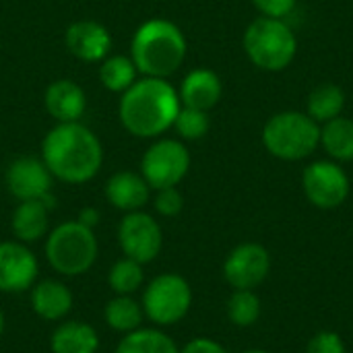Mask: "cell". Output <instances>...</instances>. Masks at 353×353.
Here are the masks:
<instances>
[{
	"label": "cell",
	"mask_w": 353,
	"mask_h": 353,
	"mask_svg": "<svg viewBox=\"0 0 353 353\" xmlns=\"http://www.w3.org/2000/svg\"><path fill=\"white\" fill-rule=\"evenodd\" d=\"M41 161L54 180L85 184L103 165V147L95 132L81 122H60L41 141Z\"/></svg>",
	"instance_id": "cell-1"
},
{
	"label": "cell",
	"mask_w": 353,
	"mask_h": 353,
	"mask_svg": "<svg viewBox=\"0 0 353 353\" xmlns=\"http://www.w3.org/2000/svg\"><path fill=\"white\" fill-rule=\"evenodd\" d=\"M180 108L178 89L168 79L143 77L122 93L118 114L132 137L157 139L174 126Z\"/></svg>",
	"instance_id": "cell-2"
},
{
	"label": "cell",
	"mask_w": 353,
	"mask_h": 353,
	"mask_svg": "<svg viewBox=\"0 0 353 353\" xmlns=\"http://www.w3.org/2000/svg\"><path fill=\"white\" fill-rule=\"evenodd\" d=\"M186 37L182 29L168 19H149L132 35L130 58L143 77L168 79L186 58Z\"/></svg>",
	"instance_id": "cell-3"
},
{
	"label": "cell",
	"mask_w": 353,
	"mask_h": 353,
	"mask_svg": "<svg viewBox=\"0 0 353 353\" xmlns=\"http://www.w3.org/2000/svg\"><path fill=\"white\" fill-rule=\"evenodd\" d=\"M43 254L48 265L62 277H79L91 271L99 256L95 230L81 221H64L48 232Z\"/></svg>",
	"instance_id": "cell-4"
},
{
	"label": "cell",
	"mask_w": 353,
	"mask_h": 353,
	"mask_svg": "<svg viewBox=\"0 0 353 353\" xmlns=\"http://www.w3.org/2000/svg\"><path fill=\"white\" fill-rule=\"evenodd\" d=\"M242 46L248 60L267 72L285 70L298 54V39L285 19H254L244 31Z\"/></svg>",
	"instance_id": "cell-5"
},
{
	"label": "cell",
	"mask_w": 353,
	"mask_h": 353,
	"mask_svg": "<svg viewBox=\"0 0 353 353\" xmlns=\"http://www.w3.org/2000/svg\"><path fill=\"white\" fill-rule=\"evenodd\" d=\"M265 149L281 161H300L321 147V124L306 112H279L263 128Z\"/></svg>",
	"instance_id": "cell-6"
},
{
	"label": "cell",
	"mask_w": 353,
	"mask_h": 353,
	"mask_svg": "<svg viewBox=\"0 0 353 353\" xmlns=\"http://www.w3.org/2000/svg\"><path fill=\"white\" fill-rule=\"evenodd\" d=\"M141 306L155 327H174L190 312L192 288L178 273H161L143 288Z\"/></svg>",
	"instance_id": "cell-7"
},
{
	"label": "cell",
	"mask_w": 353,
	"mask_h": 353,
	"mask_svg": "<svg viewBox=\"0 0 353 353\" xmlns=\"http://www.w3.org/2000/svg\"><path fill=\"white\" fill-rule=\"evenodd\" d=\"M190 170V153L182 141L159 139L155 141L141 159V176L151 190L178 186Z\"/></svg>",
	"instance_id": "cell-8"
},
{
	"label": "cell",
	"mask_w": 353,
	"mask_h": 353,
	"mask_svg": "<svg viewBox=\"0 0 353 353\" xmlns=\"http://www.w3.org/2000/svg\"><path fill=\"white\" fill-rule=\"evenodd\" d=\"M350 178L333 159H319L306 165L302 174V190L306 199L323 211L341 207L350 196Z\"/></svg>",
	"instance_id": "cell-9"
},
{
	"label": "cell",
	"mask_w": 353,
	"mask_h": 353,
	"mask_svg": "<svg viewBox=\"0 0 353 353\" xmlns=\"http://www.w3.org/2000/svg\"><path fill=\"white\" fill-rule=\"evenodd\" d=\"M118 244L126 259H132L141 265L153 263L163 248L161 225L143 209L126 213L118 225Z\"/></svg>",
	"instance_id": "cell-10"
},
{
	"label": "cell",
	"mask_w": 353,
	"mask_h": 353,
	"mask_svg": "<svg viewBox=\"0 0 353 353\" xmlns=\"http://www.w3.org/2000/svg\"><path fill=\"white\" fill-rule=\"evenodd\" d=\"M271 271V254L263 244H238L223 261V279L234 290L259 288Z\"/></svg>",
	"instance_id": "cell-11"
},
{
	"label": "cell",
	"mask_w": 353,
	"mask_h": 353,
	"mask_svg": "<svg viewBox=\"0 0 353 353\" xmlns=\"http://www.w3.org/2000/svg\"><path fill=\"white\" fill-rule=\"evenodd\" d=\"M39 263L33 250L19 242H0V294H23L37 283Z\"/></svg>",
	"instance_id": "cell-12"
},
{
	"label": "cell",
	"mask_w": 353,
	"mask_h": 353,
	"mask_svg": "<svg viewBox=\"0 0 353 353\" xmlns=\"http://www.w3.org/2000/svg\"><path fill=\"white\" fill-rule=\"evenodd\" d=\"M52 174L41 157L23 155L6 168V188L10 196L21 201H37L52 194Z\"/></svg>",
	"instance_id": "cell-13"
},
{
	"label": "cell",
	"mask_w": 353,
	"mask_h": 353,
	"mask_svg": "<svg viewBox=\"0 0 353 353\" xmlns=\"http://www.w3.org/2000/svg\"><path fill=\"white\" fill-rule=\"evenodd\" d=\"M64 43L74 58L83 62H99L108 58L112 50V35L101 23L83 19V21H74L66 29Z\"/></svg>",
	"instance_id": "cell-14"
},
{
	"label": "cell",
	"mask_w": 353,
	"mask_h": 353,
	"mask_svg": "<svg viewBox=\"0 0 353 353\" xmlns=\"http://www.w3.org/2000/svg\"><path fill=\"white\" fill-rule=\"evenodd\" d=\"M54 209L52 194L37 201H21L10 217V230L14 240L23 244H35L46 240L50 232V211Z\"/></svg>",
	"instance_id": "cell-15"
},
{
	"label": "cell",
	"mask_w": 353,
	"mask_h": 353,
	"mask_svg": "<svg viewBox=\"0 0 353 353\" xmlns=\"http://www.w3.org/2000/svg\"><path fill=\"white\" fill-rule=\"evenodd\" d=\"M29 302H31V310L48 323H60L64 321L72 306H74V296L68 290L66 283L58 281V279H43L37 281L31 290Z\"/></svg>",
	"instance_id": "cell-16"
},
{
	"label": "cell",
	"mask_w": 353,
	"mask_h": 353,
	"mask_svg": "<svg viewBox=\"0 0 353 353\" xmlns=\"http://www.w3.org/2000/svg\"><path fill=\"white\" fill-rule=\"evenodd\" d=\"M46 112L60 122H79L87 110V95L81 85L70 79H58L43 93Z\"/></svg>",
	"instance_id": "cell-17"
},
{
	"label": "cell",
	"mask_w": 353,
	"mask_h": 353,
	"mask_svg": "<svg viewBox=\"0 0 353 353\" xmlns=\"http://www.w3.org/2000/svg\"><path fill=\"white\" fill-rule=\"evenodd\" d=\"M178 95H180V103L184 108L211 112L223 95V83L215 70L194 68L184 77V81L178 89Z\"/></svg>",
	"instance_id": "cell-18"
},
{
	"label": "cell",
	"mask_w": 353,
	"mask_h": 353,
	"mask_svg": "<svg viewBox=\"0 0 353 353\" xmlns=\"http://www.w3.org/2000/svg\"><path fill=\"white\" fill-rule=\"evenodd\" d=\"M105 199L118 211H141L151 199V186L141 174L124 170L110 176V180L105 182Z\"/></svg>",
	"instance_id": "cell-19"
},
{
	"label": "cell",
	"mask_w": 353,
	"mask_h": 353,
	"mask_svg": "<svg viewBox=\"0 0 353 353\" xmlns=\"http://www.w3.org/2000/svg\"><path fill=\"white\" fill-rule=\"evenodd\" d=\"M52 353H97L99 335L97 331L81 321L60 323L50 337Z\"/></svg>",
	"instance_id": "cell-20"
},
{
	"label": "cell",
	"mask_w": 353,
	"mask_h": 353,
	"mask_svg": "<svg viewBox=\"0 0 353 353\" xmlns=\"http://www.w3.org/2000/svg\"><path fill=\"white\" fill-rule=\"evenodd\" d=\"M114 353H180V347L159 327H141L126 333Z\"/></svg>",
	"instance_id": "cell-21"
},
{
	"label": "cell",
	"mask_w": 353,
	"mask_h": 353,
	"mask_svg": "<svg viewBox=\"0 0 353 353\" xmlns=\"http://www.w3.org/2000/svg\"><path fill=\"white\" fill-rule=\"evenodd\" d=\"M321 147L337 161H353V120L337 116L321 126Z\"/></svg>",
	"instance_id": "cell-22"
},
{
	"label": "cell",
	"mask_w": 353,
	"mask_h": 353,
	"mask_svg": "<svg viewBox=\"0 0 353 353\" xmlns=\"http://www.w3.org/2000/svg\"><path fill=\"white\" fill-rule=\"evenodd\" d=\"M345 108V93L341 87L333 85V83H321L319 87H314L306 99V114L319 122L321 126L337 116L343 114Z\"/></svg>",
	"instance_id": "cell-23"
},
{
	"label": "cell",
	"mask_w": 353,
	"mask_h": 353,
	"mask_svg": "<svg viewBox=\"0 0 353 353\" xmlns=\"http://www.w3.org/2000/svg\"><path fill=\"white\" fill-rule=\"evenodd\" d=\"M103 321L112 331L126 335L143 327L145 312L141 302H137L132 296H114L103 308Z\"/></svg>",
	"instance_id": "cell-24"
},
{
	"label": "cell",
	"mask_w": 353,
	"mask_h": 353,
	"mask_svg": "<svg viewBox=\"0 0 353 353\" xmlns=\"http://www.w3.org/2000/svg\"><path fill=\"white\" fill-rule=\"evenodd\" d=\"M137 74H139V70H137L132 58L122 56V54L103 58L101 66H99V81L112 93H124L137 81Z\"/></svg>",
	"instance_id": "cell-25"
},
{
	"label": "cell",
	"mask_w": 353,
	"mask_h": 353,
	"mask_svg": "<svg viewBox=\"0 0 353 353\" xmlns=\"http://www.w3.org/2000/svg\"><path fill=\"white\" fill-rule=\"evenodd\" d=\"M145 283L143 265L132 259H120L116 261L108 271V285L114 292V296H134Z\"/></svg>",
	"instance_id": "cell-26"
},
{
	"label": "cell",
	"mask_w": 353,
	"mask_h": 353,
	"mask_svg": "<svg viewBox=\"0 0 353 353\" xmlns=\"http://www.w3.org/2000/svg\"><path fill=\"white\" fill-rule=\"evenodd\" d=\"M225 310L232 325L240 329L252 327L261 319V298L252 290H234Z\"/></svg>",
	"instance_id": "cell-27"
},
{
	"label": "cell",
	"mask_w": 353,
	"mask_h": 353,
	"mask_svg": "<svg viewBox=\"0 0 353 353\" xmlns=\"http://www.w3.org/2000/svg\"><path fill=\"white\" fill-rule=\"evenodd\" d=\"M178 137L184 139V141H199L203 139L209 128H211V118H209V112H203V110H194V108H180L176 120H174V126Z\"/></svg>",
	"instance_id": "cell-28"
},
{
	"label": "cell",
	"mask_w": 353,
	"mask_h": 353,
	"mask_svg": "<svg viewBox=\"0 0 353 353\" xmlns=\"http://www.w3.org/2000/svg\"><path fill=\"white\" fill-rule=\"evenodd\" d=\"M153 207L161 217H176L184 209V196L178 190V186L161 188V190H157V194L153 199Z\"/></svg>",
	"instance_id": "cell-29"
},
{
	"label": "cell",
	"mask_w": 353,
	"mask_h": 353,
	"mask_svg": "<svg viewBox=\"0 0 353 353\" xmlns=\"http://www.w3.org/2000/svg\"><path fill=\"white\" fill-rule=\"evenodd\" d=\"M306 353H347L345 343L335 331H319L306 345Z\"/></svg>",
	"instance_id": "cell-30"
},
{
	"label": "cell",
	"mask_w": 353,
	"mask_h": 353,
	"mask_svg": "<svg viewBox=\"0 0 353 353\" xmlns=\"http://www.w3.org/2000/svg\"><path fill=\"white\" fill-rule=\"evenodd\" d=\"M252 4L261 12V17L285 19L288 14L294 12L298 0H252Z\"/></svg>",
	"instance_id": "cell-31"
},
{
	"label": "cell",
	"mask_w": 353,
	"mask_h": 353,
	"mask_svg": "<svg viewBox=\"0 0 353 353\" xmlns=\"http://www.w3.org/2000/svg\"><path fill=\"white\" fill-rule=\"evenodd\" d=\"M180 353H228V350L215 341V339H209V337H196V339H190Z\"/></svg>",
	"instance_id": "cell-32"
},
{
	"label": "cell",
	"mask_w": 353,
	"mask_h": 353,
	"mask_svg": "<svg viewBox=\"0 0 353 353\" xmlns=\"http://www.w3.org/2000/svg\"><path fill=\"white\" fill-rule=\"evenodd\" d=\"M77 221H81L83 225H87V228L95 230V225L99 223V211H97V209H93V207H85V209L79 213Z\"/></svg>",
	"instance_id": "cell-33"
},
{
	"label": "cell",
	"mask_w": 353,
	"mask_h": 353,
	"mask_svg": "<svg viewBox=\"0 0 353 353\" xmlns=\"http://www.w3.org/2000/svg\"><path fill=\"white\" fill-rule=\"evenodd\" d=\"M4 327H6V319H4V312H2V308H0V337H2V333H4Z\"/></svg>",
	"instance_id": "cell-34"
},
{
	"label": "cell",
	"mask_w": 353,
	"mask_h": 353,
	"mask_svg": "<svg viewBox=\"0 0 353 353\" xmlns=\"http://www.w3.org/2000/svg\"><path fill=\"white\" fill-rule=\"evenodd\" d=\"M242 353H271V352H267V350H246V352H242Z\"/></svg>",
	"instance_id": "cell-35"
}]
</instances>
